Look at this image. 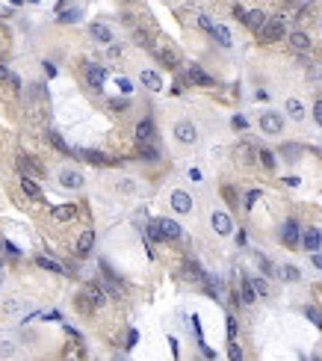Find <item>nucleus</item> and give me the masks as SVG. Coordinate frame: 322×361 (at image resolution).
I'll use <instances>...</instances> for the list:
<instances>
[{"instance_id":"52","label":"nucleus","mask_w":322,"mask_h":361,"mask_svg":"<svg viewBox=\"0 0 322 361\" xmlns=\"http://www.w3.org/2000/svg\"><path fill=\"white\" fill-rule=\"evenodd\" d=\"M0 355H12V343H3V346H0Z\"/></svg>"},{"instance_id":"18","label":"nucleus","mask_w":322,"mask_h":361,"mask_svg":"<svg viewBox=\"0 0 322 361\" xmlns=\"http://www.w3.org/2000/svg\"><path fill=\"white\" fill-rule=\"evenodd\" d=\"M21 190L33 199V201H45V196H42V190H39V184H35L33 178H21Z\"/></svg>"},{"instance_id":"13","label":"nucleus","mask_w":322,"mask_h":361,"mask_svg":"<svg viewBox=\"0 0 322 361\" xmlns=\"http://www.w3.org/2000/svg\"><path fill=\"white\" fill-rule=\"evenodd\" d=\"M59 180H62V187H68V190L83 187V175L80 172H71V169H62L59 172Z\"/></svg>"},{"instance_id":"19","label":"nucleus","mask_w":322,"mask_h":361,"mask_svg":"<svg viewBox=\"0 0 322 361\" xmlns=\"http://www.w3.org/2000/svg\"><path fill=\"white\" fill-rule=\"evenodd\" d=\"M74 213H77V207L74 204H59V207H53V219L56 222H68V219H74Z\"/></svg>"},{"instance_id":"46","label":"nucleus","mask_w":322,"mask_h":361,"mask_svg":"<svg viewBox=\"0 0 322 361\" xmlns=\"http://www.w3.org/2000/svg\"><path fill=\"white\" fill-rule=\"evenodd\" d=\"M313 119L322 125V101H316V104H313Z\"/></svg>"},{"instance_id":"45","label":"nucleus","mask_w":322,"mask_h":361,"mask_svg":"<svg viewBox=\"0 0 322 361\" xmlns=\"http://www.w3.org/2000/svg\"><path fill=\"white\" fill-rule=\"evenodd\" d=\"M136 341H139V332H136V329H130V332H127V349H133V346H136Z\"/></svg>"},{"instance_id":"36","label":"nucleus","mask_w":322,"mask_h":361,"mask_svg":"<svg viewBox=\"0 0 322 361\" xmlns=\"http://www.w3.org/2000/svg\"><path fill=\"white\" fill-rule=\"evenodd\" d=\"M228 358H231V361H242V346H239L237 341L228 343Z\"/></svg>"},{"instance_id":"14","label":"nucleus","mask_w":322,"mask_h":361,"mask_svg":"<svg viewBox=\"0 0 322 361\" xmlns=\"http://www.w3.org/2000/svg\"><path fill=\"white\" fill-rule=\"evenodd\" d=\"M139 80H142V86H148L151 92H160V89H163V80H160V74H157V71H151V68H145V71H142V74H139Z\"/></svg>"},{"instance_id":"47","label":"nucleus","mask_w":322,"mask_h":361,"mask_svg":"<svg viewBox=\"0 0 322 361\" xmlns=\"http://www.w3.org/2000/svg\"><path fill=\"white\" fill-rule=\"evenodd\" d=\"M228 335H231V341H234V335H237V320H234V317H228Z\"/></svg>"},{"instance_id":"43","label":"nucleus","mask_w":322,"mask_h":361,"mask_svg":"<svg viewBox=\"0 0 322 361\" xmlns=\"http://www.w3.org/2000/svg\"><path fill=\"white\" fill-rule=\"evenodd\" d=\"M222 193H225V199H228V204H231V207H239V204H237V193H234L231 187H225Z\"/></svg>"},{"instance_id":"17","label":"nucleus","mask_w":322,"mask_h":361,"mask_svg":"<svg viewBox=\"0 0 322 361\" xmlns=\"http://www.w3.org/2000/svg\"><path fill=\"white\" fill-rule=\"evenodd\" d=\"M189 80H192V83H198V86H216V80H213L204 68H198V65H192V68H189Z\"/></svg>"},{"instance_id":"3","label":"nucleus","mask_w":322,"mask_h":361,"mask_svg":"<svg viewBox=\"0 0 322 361\" xmlns=\"http://www.w3.org/2000/svg\"><path fill=\"white\" fill-rule=\"evenodd\" d=\"M103 80H106V71H103L101 65H95V62H86V83H89L92 89H101Z\"/></svg>"},{"instance_id":"5","label":"nucleus","mask_w":322,"mask_h":361,"mask_svg":"<svg viewBox=\"0 0 322 361\" xmlns=\"http://www.w3.org/2000/svg\"><path fill=\"white\" fill-rule=\"evenodd\" d=\"M213 231H216V234H222V237H228L231 231H234V222H231V216L228 213H222V210H216V213H213Z\"/></svg>"},{"instance_id":"22","label":"nucleus","mask_w":322,"mask_h":361,"mask_svg":"<svg viewBox=\"0 0 322 361\" xmlns=\"http://www.w3.org/2000/svg\"><path fill=\"white\" fill-rule=\"evenodd\" d=\"M86 296L92 299V305H95V308H101V305L106 302V293H103V287H98V284H89V287H86Z\"/></svg>"},{"instance_id":"6","label":"nucleus","mask_w":322,"mask_h":361,"mask_svg":"<svg viewBox=\"0 0 322 361\" xmlns=\"http://www.w3.org/2000/svg\"><path fill=\"white\" fill-rule=\"evenodd\" d=\"M260 130L263 133H281L284 130V119L278 113H263L260 116Z\"/></svg>"},{"instance_id":"53","label":"nucleus","mask_w":322,"mask_h":361,"mask_svg":"<svg viewBox=\"0 0 322 361\" xmlns=\"http://www.w3.org/2000/svg\"><path fill=\"white\" fill-rule=\"evenodd\" d=\"M313 264H316V267L322 270V255H319V252H313Z\"/></svg>"},{"instance_id":"41","label":"nucleus","mask_w":322,"mask_h":361,"mask_svg":"<svg viewBox=\"0 0 322 361\" xmlns=\"http://www.w3.org/2000/svg\"><path fill=\"white\" fill-rule=\"evenodd\" d=\"M231 125H234V130H245V127H248L245 116H234V119H231Z\"/></svg>"},{"instance_id":"20","label":"nucleus","mask_w":322,"mask_h":361,"mask_svg":"<svg viewBox=\"0 0 322 361\" xmlns=\"http://www.w3.org/2000/svg\"><path fill=\"white\" fill-rule=\"evenodd\" d=\"M319 243H322V231L319 228H307L305 231V249L307 252H319Z\"/></svg>"},{"instance_id":"55","label":"nucleus","mask_w":322,"mask_h":361,"mask_svg":"<svg viewBox=\"0 0 322 361\" xmlns=\"http://www.w3.org/2000/svg\"><path fill=\"white\" fill-rule=\"evenodd\" d=\"M116 361H121V358H116Z\"/></svg>"},{"instance_id":"23","label":"nucleus","mask_w":322,"mask_h":361,"mask_svg":"<svg viewBox=\"0 0 322 361\" xmlns=\"http://www.w3.org/2000/svg\"><path fill=\"white\" fill-rule=\"evenodd\" d=\"M213 39H216L222 48H231V42H234V39H231V30H228L225 24H216V30H213Z\"/></svg>"},{"instance_id":"35","label":"nucleus","mask_w":322,"mask_h":361,"mask_svg":"<svg viewBox=\"0 0 322 361\" xmlns=\"http://www.w3.org/2000/svg\"><path fill=\"white\" fill-rule=\"evenodd\" d=\"M257 157H260V163H263L266 169H275V154H272L269 148H263V151H257Z\"/></svg>"},{"instance_id":"38","label":"nucleus","mask_w":322,"mask_h":361,"mask_svg":"<svg viewBox=\"0 0 322 361\" xmlns=\"http://www.w3.org/2000/svg\"><path fill=\"white\" fill-rule=\"evenodd\" d=\"M116 86H119L124 95H130V92H133V83H130V77H119V80H116Z\"/></svg>"},{"instance_id":"12","label":"nucleus","mask_w":322,"mask_h":361,"mask_svg":"<svg viewBox=\"0 0 322 361\" xmlns=\"http://www.w3.org/2000/svg\"><path fill=\"white\" fill-rule=\"evenodd\" d=\"M266 21H269V15H266V12H260V9H252V12L245 15V27H248V30H254V33H260Z\"/></svg>"},{"instance_id":"26","label":"nucleus","mask_w":322,"mask_h":361,"mask_svg":"<svg viewBox=\"0 0 322 361\" xmlns=\"http://www.w3.org/2000/svg\"><path fill=\"white\" fill-rule=\"evenodd\" d=\"M35 264H39L42 270H51V272H56V275H65V267H62V264H56L53 258H35Z\"/></svg>"},{"instance_id":"37","label":"nucleus","mask_w":322,"mask_h":361,"mask_svg":"<svg viewBox=\"0 0 322 361\" xmlns=\"http://www.w3.org/2000/svg\"><path fill=\"white\" fill-rule=\"evenodd\" d=\"M252 284H254V290H257V296H269V284H266L263 278H252Z\"/></svg>"},{"instance_id":"31","label":"nucleus","mask_w":322,"mask_h":361,"mask_svg":"<svg viewBox=\"0 0 322 361\" xmlns=\"http://www.w3.org/2000/svg\"><path fill=\"white\" fill-rule=\"evenodd\" d=\"M59 21H62V24H74V21H80V9H62V12H59Z\"/></svg>"},{"instance_id":"42","label":"nucleus","mask_w":322,"mask_h":361,"mask_svg":"<svg viewBox=\"0 0 322 361\" xmlns=\"http://www.w3.org/2000/svg\"><path fill=\"white\" fill-rule=\"evenodd\" d=\"M110 107L121 113V110H127V98H113V101H110Z\"/></svg>"},{"instance_id":"32","label":"nucleus","mask_w":322,"mask_h":361,"mask_svg":"<svg viewBox=\"0 0 322 361\" xmlns=\"http://www.w3.org/2000/svg\"><path fill=\"white\" fill-rule=\"evenodd\" d=\"M281 278H284V281H299V278H302V272H299L296 267H290V264H287V267H281Z\"/></svg>"},{"instance_id":"10","label":"nucleus","mask_w":322,"mask_h":361,"mask_svg":"<svg viewBox=\"0 0 322 361\" xmlns=\"http://www.w3.org/2000/svg\"><path fill=\"white\" fill-rule=\"evenodd\" d=\"M154 133H157V127H154L151 119H142V122L136 125V139H139V142H154Z\"/></svg>"},{"instance_id":"11","label":"nucleus","mask_w":322,"mask_h":361,"mask_svg":"<svg viewBox=\"0 0 322 361\" xmlns=\"http://www.w3.org/2000/svg\"><path fill=\"white\" fill-rule=\"evenodd\" d=\"M89 33H92V39L101 42V45H110V42H113V30L106 27V24H98V21H95V24L89 27Z\"/></svg>"},{"instance_id":"56","label":"nucleus","mask_w":322,"mask_h":361,"mask_svg":"<svg viewBox=\"0 0 322 361\" xmlns=\"http://www.w3.org/2000/svg\"><path fill=\"white\" fill-rule=\"evenodd\" d=\"M0 249H3V246H0Z\"/></svg>"},{"instance_id":"51","label":"nucleus","mask_w":322,"mask_h":361,"mask_svg":"<svg viewBox=\"0 0 322 361\" xmlns=\"http://www.w3.org/2000/svg\"><path fill=\"white\" fill-rule=\"evenodd\" d=\"M45 71H48V74H51V77H56V65H51V62H45Z\"/></svg>"},{"instance_id":"2","label":"nucleus","mask_w":322,"mask_h":361,"mask_svg":"<svg viewBox=\"0 0 322 361\" xmlns=\"http://www.w3.org/2000/svg\"><path fill=\"white\" fill-rule=\"evenodd\" d=\"M174 139L184 142V145H192V142L198 139L195 125H192V122H177V125H174Z\"/></svg>"},{"instance_id":"44","label":"nucleus","mask_w":322,"mask_h":361,"mask_svg":"<svg viewBox=\"0 0 322 361\" xmlns=\"http://www.w3.org/2000/svg\"><path fill=\"white\" fill-rule=\"evenodd\" d=\"M281 151L287 154V160H296V154H299V145H284Z\"/></svg>"},{"instance_id":"28","label":"nucleus","mask_w":322,"mask_h":361,"mask_svg":"<svg viewBox=\"0 0 322 361\" xmlns=\"http://www.w3.org/2000/svg\"><path fill=\"white\" fill-rule=\"evenodd\" d=\"M48 142H51V145H53L56 151H62V154H71V148H68V142H65V139H62V136H59L56 130H51V133H48Z\"/></svg>"},{"instance_id":"27","label":"nucleus","mask_w":322,"mask_h":361,"mask_svg":"<svg viewBox=\"0 0 322 361\" xmlns=\"http://www.w3.org/2000/svg\"><path fill=\"white\" fill-rule=\"evenodd\" d=\"M287 113H290L296 122H302V119H305V107H302V101H299V98H290V101H287Z\"/></svg>"},{"instance_id":"50","label":"nucleus","mask_w":322,"mask_h":361,"mask_svg":"<svg viewBox=\"0 0 322 361\" xmlns=\"http://www.w3.org/2000/svg\"><path fill=\"white\" fill-rule=\"evenodd\" d=\"M234 15H237V18H239V21H242V24H245V15H248V12H245V9H242V6H234Z\"/></svg>"},{"instance_id":"40","label":"nucleus","mask_w":322,"mask_h":361,"mask_svg":"<svg viewBox=\"0 0 322 361\" xmlns=\"http://www.w3.org/2000/svg\"><path fill=\"white\" fill-rule=\"evenodd\" d=\"M257 199H260V190H248V193H245V207H254Z\"/></svg>"},{"instance_id":"21","label":"nucleus","mask_w":322,"mask_h":361,"mask_svg":"<svg viewBox=\"0 0 322 361\" xmlns=\"http://www.w3.org/2000/svg\"><path fill=\"white\" fill-rule=\"evenodd\" d=\"M290 45L296 51H310V36L302 33V30H296V33H290Z\"/></svg>"},{"instance_id":"25","label":"nucleus","mask_w":322,"mask_h":361,"mask_svg":"<svg viewBox=\"0 0 322 361\" xmlns=\"http://www.w3.org/2000/svg\"><path fill=\"white\" fill-rule=\"evenodd\" d=\"M139 157H142V160H157L160 151H157L154 142H139Z\"/></svg>"},{"instance_id":"48","label":"nucleus","mask_w":322,"mask_h":361,"mask_svg":"<svg viewBox=\"0 0 322 361\" xmlns=\"http://www.w3.org/2000/svg\"><path fill=\"white\" fill-rule=\"evenodd\" d=\"M252 154H254V151H252V145H245V148H242V160H245V163H252V160H254Z\"/></svg>"},{"instance_id":"7","label":"nucleus","mask_w":322,"mask_h":361,"mask_svg":"<svg viewBox=\"0 0 322 361\" xmlns=\"http://www.w3.org/2000/svg\"><path fill=\"white\" fill-rule=\"evenodd\" d=\"M18 166H21L24 178H33V180H35V178H42V166L35 163L30 154H21V157H18Z\"/></svg>"},{"instance_id":"9","label":"nucleus","mask_w":322,"mask_h":361,"mask_svg":"<svg viewBox=\"0 0 322 361\" xmlns=\"http://www.w3.org/2000/svg\"><path fill=\"white\" fill-rule=\"evenodd\" d=\"M157 225H160V234H163V240H177L184 231H181V225H177L174 219H157Z\"/></svg>"},{"instance_id":"15","label":"nucleus","mask_w":322,"mask_h":361,"mask_svg":"<svg viewBox=\"0 0 322 361\" xmlns=\"http://www.w3.org/2000/svg\"><path fill=\"white\" fill-rule=\"evenodd\" d=\"M239 299H242L245 305H252V302H257V290H254V284H252V278H242V281H239Z\"/></svg>"},{"instance_id":"29","label":"nucleus","mask_w":322,"mask_h":361,"mask_svg":"<svg viewBox=\"0 0 322 361\" xmlns=\"http://www.w3.org/2000/svg\"><path fill=\"white\" fill-rule=\"evenodd\" d=\"M305 317H307V320L313 323V326H316V329H322V311H319V308H313V305H307V308H305Z\"/></svg>"},{"instance_id":"54","label":"nucleus","mask_w":322,"mask_h":361,"mask_svg":"<svg viewBox=\"0 0 322 361\" xmlns=\"http://www.w3.org/2000/svg\"><path fill=\"white\" fill-rule=\"evenodd\" d=\"M30 3H39V0H30Z\"/></svg>"},{"instance_id":"24","label":"nucleus","mask_w":322,"mask_h":361,"mask_svg":"<svg viewBox=\"0 0 322 361\" xmlns=\"http://www.w3.org/2000/svg\"><path fill=\"white\" fill-rule=\"evenodd\" d=\"M80 157H83L86 163H92V166H103V163H110V157H106V154H101V151H92V148L80 151Z\"/></svg>"},{"instance_id":"49","label":"nucleus","mask_w":322,"mask_h":361,"mask_svg":"<svg viewBox=\"0 0 322 361\" xmlns=\"http://www.w3.org/2000/svg\"><path fill=\"white\" fill-rule=\"evenodd\" d=\"M3 249L9 252V255H12V258H18V246H15V243H3Z\"/></svg>"},{"instance_id":"1","label":"nucleus","mask_w":322,"mask_h":361,"mask_svg":"<svg viewBox=\"0 0 322 361\" xmlns=\"http://www.w3.org/2000/svg\"><path fill=\"white\" fill-rule=\"evenodd\" d=\"M284 33H287V21L281 15H269V21L263 24V30L257 36H260V42H278V39H284Z\"/></svg>"},{"instance_id":"8","label":"nucleus","mask_w":322,"mask_h":361,"mask_svg":"<svg viewBox=\"0 0 322 361\" xmlns=\"http://www.w3.org/2000/svg\"><path fill=\"white\" fill-rule=\"evenodd\" d=\"M171 207H174L177 213H189V210H192V196L184 193V190H174V193H171Z\"/></svg>"},{"instance_id":"30","label":"nucleus","mask_w":322,"mask_h":361,"mask_svg":"<svg viewBox=\"0 0 322 361\" xmlns=\"http://www.w3.org/2000/svg\"><path fill=\"white\" fill-rule=\"evenodd\" d=\"M74 302H77V308H80L83 314H92V311H95V305H92V299L86 296V290H83V293H77V299H74Z\"/></svg>"},{"instance_id":"33","label":"nucleus","mask_w":322,"mask_h":361,"mask_svg":"<svg viewBox=\"0 0 322 361\" xmlns=\"http://www.w3.org/2000/svg\"><path fill=\"white\" fill-rule=\"evenodd\" d=\"M0 80H9V83H12L15 89H21V80H18V77L12 74V71H9L6 65H0Z\"/></svg>"},{"instance_id":"16","label":"nucleus","mask_w":322,"mask_h":361,"mask_svg":"<svg viewBox=\"0 0 322 361\" xmlns=\"http://www.w3.org/2000/svg\"><path fill=\"white\" fill-rule=\"evenodd\" d=\"M92 246H95V231L89 228V231H83V234H80V240H77V255H80V258H86L89 252H92Z\"/></svg>"},{"instance_id":"39","label":"nucleus","mask_w":322,"mask_h":361,"mask_svg":"<svg viewBox=\"0 0 322 361\" xmlns=\"http://www.w3.org/2000/svg\"><path fill=\"white\" fill-rule=\"evenodd\" d=\"M198 27H201V30H207V33H213V30H216V24H213L207 15H198Z\"/></svg>"},{"instance_id":"34","label":"nucleus","mask_w":322,"mask_h":361,"mask_svg":"<svg viewBox=\"0 0 322 361\" xmlns=\"http://www.w3.org/2000/svg\"><path fill=\"white\" fill-rule=\"evenodd\" d=\"M157 56L163 59V65H166V68H177V56H174L171 51H160Z\"/></svg>"},{"instance_id":"4","label":"nucleus","mask_w":322,"mask_h":361,"mask_svg":"<svg viewBox=\"0 0 322 361\" xmlns=\"http://www.w3.org/2000/svg\"><path fill=\"white\" fill-rule=\"evenodd\" d=\"M299 237H302V228H299V222L296 219H287L281 225V240L287 243V246H296L299 243Z\"/></svg>"}]
</instances>
